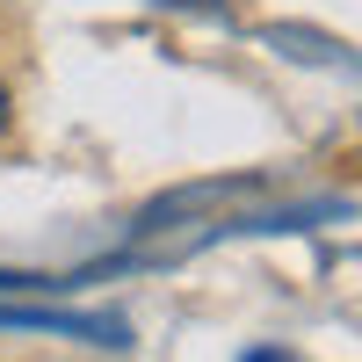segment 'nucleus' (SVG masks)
<instances>
[{"instance_id": "obj_1", "label": "nucleus", "mask_w": 362, "mask_h": 362, "mask_svg": "<svg viewBox=\"0 0 362 362\" xmlns=\"http://www.w3.org/2000/svg\"><path fill=\"white\" fill-rule=\"evenodd\" d=\"M0 326H51V334H73V341L124 348V319H80V312H0Z\"/></svg>"}, {"instance_id": "obj_2", "label": "nucleus", "mask_w": 362, "mask_h": 362, "mask_svg": "<svg viewBox=\"0 0 362 362\" xmlns=\"http://www.w3.org/2000/svg\"><path fill=\"white\" fill-rule=\"evenodd\" d=\"M160 8H203V15H225V0H160Z\"/></svg>"}, {"instance_id": "obj_3", "label": "nucleus", "mask_w": 362, "mask_h": 362, "mask_svg": "<svg viewBox=\"0 0 362 362\" xmlns=\"http://www.w3.org/2000/svg\"><path fill=\"white\" fill-rule=\"evenodd\" d=\"M0 138H8V87H0Z\"/></svg>"}]
</instances>
